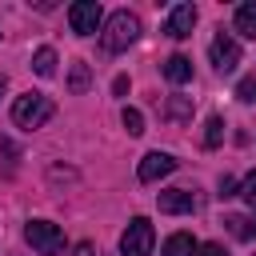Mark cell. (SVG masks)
I'll return each mask as SVG.
<instances>
[{
    "instance_id": "obj_7",
    "label": "cell",
    "mask_w": 256,
    "mask_h": 256,
    "mask_svg": "<svg viewBox=\"0 0 256 256\" xmlns=\"http://www.w3.org/2000/svg\"><path fill=\"white\" fill-rule=\"evenodd\" d=\"M192 28H196V8H192V4H176V8L168 12V20H164V32H168L172 40H188Z\"/></svg>"
},
{
    "instance_id": "obj_8",
    "label": "cell",
    "mask_w": 256,
    "mask_h": 256,
    "mask_svg": "<svg viewBox=\"0 0 256 256\" xmlns=\"http://www.w3.org/2000/svg\"><path fill=\"white\" fill-rule=\"evenodd\" d=\"M172 168H176V160H172L168 152H148V156L140 160V172H136V176H140L144 184H156V180H164Z\"/></svg>"
},
{
    "instance_id": "obj_14",
    "label": "cell",
    "mask_w": 256,
    "mask_h": 256,
    "mask_svg": "<svg viewBox=\"0 0 256 256\" xmlns=\"http://www.w3.org/2000/svg\"><path fill=\"white\" fill-rule=\"evenodd\" d=\"M32 68H36V76H52L56 72V52L52 48H36V56H32Z\"/></svg>"
},
{
    "instance_id": "obj_6",
    "label": "cell",
    "mask_w": 256,
    "mask_h": 256,
    "mask_svg": "<svg viewBox=\"0 0 256 256\" xmlns=\"http://www.w3.org/2000/svg\"><path fill=\"white\" fill-rule=\"evenodd\" d=\"M208 56H212L216 72H236V64H240V44H236L228 32H216V40H212Z\"/></svg>"
},
{
    "instance_id": "obj_4",
    "label": "cell",
    "mask_w": 256,
    "mask_h": 256,
    "mask_svg": "<svg viewBox=\"0 0 256 256\" xmlns=\"http://www.w3.org/2000/svg\"><path fill=\"white\" fill-rule=\"evenodd\" d=\"M24 240H28L40 256H56V252L64 248V232H60V224H52V220H28Z\"/></svg>"
},
{
    "instance_id": "obj_24",
    "label": "cell",
    "mask_w": 256,
    "mask_h": 256,
    "mask_svg": "<svg viewBox=\"0 0 256 256\" xmlns=\"http://www.w3.org/2000/svg\"><path fill=\"white\" fill-rule=\"evenodd\" d=\"M112 88H116V96H124V92H128V76H116V80H112Z\"/></svg>"
},
{
    "instance_id": "obj_20",
    "label": "cell",
    "mask_w": 256,
    "mask_h": 256,
    "mask_svg": "<svg viewBox=\"0 0 256 256\" xmlns=\"http://www.w3.org/2000/svg\"><path fill=\"white\" fill-rule=\"evenodd\" d=\"M168 112H172V116H180V120H184V116H188V112H192V104H188V100H172V104H168Z\"/></svg>"
},
{
    "instance_id": "obj_2",
    "label": "cell",
    "mask_w": 256,
    "mask_h": 256,
    "mask_svg": "<svg viewBox=\"0 0 256 256\" xmlns=\"http://www.w3.org/2000/svg\"><path fill=\"white\" fill-rule=\"evenodd\" d=\"M52 112H56V104H52L48 96H40V92H24V96H16V104H12V120H16L20 128H40V124L52 120Z\"/></svg>"
},
{
    "instance_id": "obj_15",
    "label": "cell",
    "mask_w": 256,
    "mask_h": 256,
    "mask_svg": "<svg viewBox=\"0 0 256 256\" xmlns=\"http://www.w3.org/2000/svg\"><path fill=\"white\" fill-rule=\"evenodd\" d=\"M224 224H228L240 240H256V216H228Z\"/></svg>"
},
{
    "instance_id": "obj_21",
    "label": "cell",
    "mask_w": 256,
    "mask_h": 256,
    "mask_svg": "<svg viewBox=\"0 0 256 256\" xmlns=\"http://www.w3.org/2000/svg\"><path fill=\"white\" fill-rule=\"evenodd\" d=\"M220 196H224V200L236 196V180H232V176H220Z\"/></svg>"
},
{
    "instance_id": "obj_12",
    "label": "cell",
    "mask_w": 256,
    "mask_h": 256,
    "mask_svg": "<svg viewBox=\"0 0 256 256\" xmlns=\"http://www.w3.org/2000/svg\"><path fill=\"white\" fill-rule=\"evenodd\" d=\"M88 84H92V68H88L84 60H76V64H72V76H68V92H72V96H84Z\"/></svg>"
},
{
    "instance_id": "obj_25",
    "label": "cell",
    "mask_w": 256,
    "mask_h": 256,
    "mask_svg": "<svg viewBox=\"0 0 256 256\" xmlns=\"http://www.w3.org/2000/svg\"><path fill=\"white\" fill-rule=\"evenodd\" d=\"M0 96H4V76H0Z\"/></svg>"
},
{
    "instance_id": "obj_11",
    "label": "cell",
    "mask_w": 256,
    "mask_h": 256,
    "mask_svg": "<svg viewBox=\"0 0 256 256\" xmlns=\"http://www.w3.org/2000/svg\"><path fill=\"white\" fill-rule=\"evenodd\" d=\"M196 240H192V232H172L168 240H164V256H196Z\"/></svg>"
},
{
    "instance_id": "obj_9",
    "label": "cell",
    "mask_w": 256,
    "mask_h": 256,
    "mask_svg": "<svg viewBox=\"0 0 256 256\" xmlns=\"http://www.w3.org/2000/svg\"><path fill=\"white\" fill-rule=\"evenodd\" d=\"M160 212H168V216H184V212H196V192H188V188H172V192H160Z\"/></svg>"
},
{
    "instance_id": "obj_1",
    "label": "cell",
    "mask_w": 256,
    "mask_h": 256,
    "mask_svg": "<svg viewBox=\"0 0 256 256\" xmlns=\"http://www.w3.org/2000/svg\"><path fill=\"white\" fill-rule=\"evenodd\" d=\"M136 36H140V20H136L128 8H120V12L108 16V24H104V32H100V48H104V52H124Z\"/></svg>"
},
{
    "instance_id": "obj_23",
    "label": "cell",
    "mask_w": 256,
    "mask_h": 256,
    "mask_svg": "<svg viewBox=\"0 0 256 256\" xmlns=\"http://www.w3.org/2000/svg\"><path fill=\"white\" fill-rule=\"evenodd\" d=\"M72 256H96V248H92V244H88V240H80V244H76V248H72Z\"/></svg>"
},
{
    "instance_id": "obj_13",
    "label": "cell",
    "mask_w": 256,
    "mask_h": 256,
    "mask_svg": "<svg viewBox=\"0 0 256 256\" xmlns=\"http://www.w3.org/2000/svg\"><path fill=\"white\" fill-rule=\"evenodd\" d=\"M236 32L248 36V40H256V4H240L236 8Z\"/></svg>"
},
{
    "instance_id": "obj_5",
    "label": "cell",
    "mask_w": 256,
    "mask_h": 256,
    "mask_svg": "<svg viewBox=\"0 0 256 256\" xmlns=\"http://www.w3.org/2000/svg\"><path fill=\"white\" fill-rule=\"evenodd\" d=\"M100 4L96 0H76L72 8H68V24H72V32L76 36H92L96 28H100Z\"/></svg>"
},
{
    "instance_id": "obj_3",
    "label": "cell",
    "mask_w": 256,
    "mask_h": 256,
    "mask_svg": "<svg viewBox=\"0 0 256 256\" xmlns=\"http://www.w3.org/2000/svg\"><path fill=\"white\" fill-rule=\"evenodd\" d=\"M152 244H156L152 220L148 216H132L124 236H120V256H152Z\"/></svg>"
},
{
    "instance_id": "obj_16",
    "label": "cell",
    "mask_w": 256,
    "mask_h": 256,
    "mask_svg": "<svg viewBox=\"0 0 256 256\" xmlns=\"http://www.w3.org/2000/svg\"><path fill=\"white\" fill-rule=\"evenodd\" d=\"M220 140H224V120H220V116H208V124H204V144L216 148Z\"/></svg>"
},
{
    "instance_id": "obj_22",
    "label": "cell",
    "mask_w": 256,
    "mask_h": 256,
    "mask_svg": "<svg viewBox=\"0 0 256 256\" xmlns=\"http://www.w3.org/2000/svg\"><path fill=\"white\" fill-rule=\"evenodd\" d=\"M196 256H228V252H224L220 244H200V248H196Z\"/></svg>"
},
{
    "instance_id": "obj_18",
    "label": "cell",
    "mask_w": 256,
    "mask_h": 256,
    "mask_svg": "<svg viewBox=\"0 0 256 256\" xmlns=\"http://www.w3.org/2000/svg\"><path fill=\"white\" fill-rule=\"evenodd\" d=\"M236 100H244V104H256V72H252V76H244V80L236 84Z\"/></svg>"
},
{
    "instance_id": "obj_10",
    "label": "cell",
    "mask_w": 256,
    "mask_h": 256,
    "mask_svg": "<svg viewBox=\"0 0 256 256\" xmlns=\"http://www.w3.org/2000/svg\"><path fill=\"white\" fill-rule=\"evenodd\" d=\"M164 76H168L172 84H188V80H192V60L180 56V52L168 56V60H164Z\"/></svg>"
},
{
    "instance_id": "obj_19",
    "label": "cell",
    "mask_w": 256,
    "mask_h": 256,
    "mask_svg": "<svg viewBox=\"0 0 256 256\" xmlns=\"http://www.w3.org/2000/svg\"><path fill=\"white\" fill-rule=\"evenodd\" d=\"M236 196H244V200L256 208V172H248V176H244V184H240V192H236Z\"/></svg>"
},
{
    "instance_id": "obj_17",
    "label": "cell",
    "mask_w": 256,
    "mask_h": 256,
    "mask_svg": "<svg viewBox=\"0 0 256 256\" xmlns=\"http://www.w3.org/2000/svg\"><path fill=\"white\" fill-rule=\"evenodd\" d=\"M124 128H128V136H140L144 132V112L140 108H124Z\"/></svg>"
}]
</instances>
